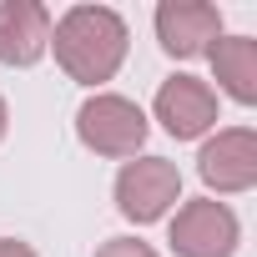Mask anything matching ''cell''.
<instances>
[{
  "label": "cell",
  "mask_w": 257,
  "mask_h": 257,
  "mask_svg": "<svg viewBox=\"0 0 257 257\" xmlns=\"http://www.w3.org/2000/svg\"><path fill=\"white\" fill-rule=\"evenodd\" d=\"M0 257H36L26 242H16V237H0Z\"/></svg>",
  "instance_id": "cell-11"
},
{
  "label": "cell",
  "mask_w": 257,
  "mask_h": 257,
  "mask_svg": "<svg viewBox=\"0 0 257 257\" xmlns=\"http://www.w3.org/2000/svg\"><path fill=\"white\" fill-rule=\"evenodd\" d=\"M6 121H11V116H6V101H0V142H6Z\"/></svg>",
  "instance_id": "cell-12"
},
{
  "label": "cell",
  "mask_w": 257,
  "mask_h": 257,
  "mask_svg": "<svg viewBox=\"0 0 257 257\" xmlns=\"http://www.w3.org/2000/svg\"><path fill=\"white\" fill-rule=\"evenodd\" d=\"M51 46V11L36 0L0 6V66H36Z\"/></svg>",
  "instance_id": "cell-8"
},
{
  "label": "cell",
  "mask_w": 257,
  "mask_h": 257,
  "mask_svg": "<svg viewBox=\"0 0 257 257\" xmlns=\"http://www.w3.org/2000/svg\"><path fill=\"white\" fill-rule=\"evenodd\" d=\"M96 257H157V252L147 242H137V237H111V242L96 247Z\"/></svg>",
  "instance_id": "cell-10"
},
{
  "label": "cell",
  "mask_w": 257,
  "mask_h": 257,
  "mask_svg": "<svg viewBox=\"0 0 257 257\" xmlns=\"http://www.w3.org/2000/svg\"><path fill=\"white\" fill-rule=\"evenodd\" d=\"M207 56H212V71H217L222 91H227L232 101L252 106V101H257V41H252V36H227V41H217Z\"/></svg>",
  "instance_id": "cell-9"
},
{
  "label": "cell",
  "mask_w": 257,
  "mask_h": 257,
  "mask_svg": "<svg viewBox=\"0 0 257 257\" xmlns=\"http://www.w3.org/2000/svg\"><path fill=\"white\" fill-rule=\"evenodd\" d=\"M182 197V172L167 157H142V162H126L116 177V207L121 217L132 222H157L167 217V207Z\"/></svg>",
  "instance_id": "cell-3"
},
{
  "label": "cell",
  "mask_w": 257,
  "mask_h": 257,
  "mask_svg": "<svg viewBox=\"0 0 257 257\" xmlns=\"http://www.w3.org/2000/svg\"><path fill=\"white\" fill-rule=\"evenodd\" d=\"M197 172L212 192H247L257 182V132L247 126H232V132H217L202 157H197Z\"/></svg>",
  "instance_id": "cell-6"
},
{
  "label": "cell",
  "mask_w": 257,
  "mask_h": 257,
  "mask_svg": "<svg viewBox=\"0 0 257 257\" xmlns=\"http://www.w3.org/2000/svg\"><path fill=\"white\" fill-rule=\"evenodd\" d=\"M222 36V16L217 6H207V0H162L157 6V41L167 56H207Z\"/></svg>",
  "instance_id": "cell-5"
},
{
  "label": "cell",
  "mask_w": 257,
  "mask_h": 257,
  "mask_svg": "<svg viewBox=\"0 0 257 257\" xmlns=\"http://www.w3.org/2000/svg\"><path fill=\"white\" fill-rule=\"evenodd\" d=\"M76 137L96 157H137L147 142V116L126 96H91L76 111Z\"/></svg>",
  "instance_id": "cell-2"
},
{
  "label": "cell",
  "mask_w": 257,
  "mask_h": 257,
  "mask_svg": "<svg viewBox=\"0 0 257 257\" xmlns=\"http://www.w3.org/2000/svg\"><path fill=\"white\" fill-rule=\"evenodd\" d=\"M51 46H56V61L71 81L101 86L126 61V21L106 6H71L51 26Z\"/></svg>",
  "instance_id": "cell-1"
},
{
  "label": "cell",
  "mask_w": 257,
  "mask_h": 257,
  "mask_svg": "<svg viewBox=\"0 0 257 257\" xmlns=\"http://www.w3.org/2000/svg\"><path fill=\"white\" fill-rule=\"evenodd\" d=\"M157 121L167 126L177 142L202 137L207 126H217V96H212V86L197 81V76L162 81V91H157Z\"/></svg>",
  "instance_id": "cell-7"
},
{
  "label": "cell",
  "mask_w": 257,
  "mask_h": 257,
  "mask_svg": "<svg viewBox=\"0 0 257 257\" xmlns=\"http://www.w3.org/2000/svg\"><path fill=\"white\" fill-rule=\"evenodd\" d=\"M172 247L182 257H232L237 252V217L227 202H187L172 222Z\"/></svg>",
  "instance_id": "cell-4"
}]
</instances>
